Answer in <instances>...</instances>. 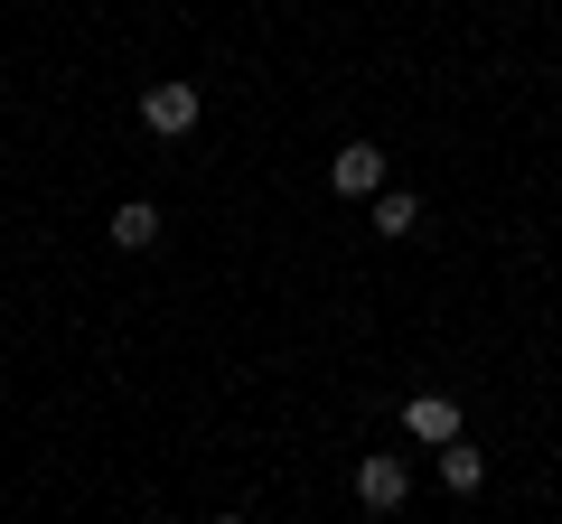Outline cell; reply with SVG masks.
I'll use <instances>...</instances> for the list:
<instances>
[{"instance_id":"277c9868","label":"cell","mask_w":562,"mask_h":524,"mask_svg":"<svg viewBox=\"0 0 562 524\" xmlns=\"http://www.w3.org/2000/svg\"><path fill=\"white\" fill-rule=\"evenodd\" d=\"M403 422H413V441H460V403H450V394H413V403H403Z\"/></svg>"},{"instance_id":"5b68a950","label":"cell","mask_w":562,"mask_h":524,"mask_svg":"<svg viewBox=\"0 0 562 524\" xmlns=\"http://www.w3.org/2000/svg\"><path fill=\"white\" fill-rule=\"evenodd\" d=\"M113 243H122V253H150V243H160V206H150V197L113 206Z\"/></svg>"},{"instance_id":"7a4b0ae2","label":"cell","mask_w":562,"mask_h":524,"mask_svg":"<svg viewBox=\"0 0 562 524\" xmlns=\"http://www.w3.org/2000/svg\"><path fill=\"white\" fill-rule=\"evenodd\" d=\"M403 497H413V468L403 459H357V505L366 515H394Z\"/></svg>"},{"instance_id":"6da1fadb","label":"cell","mask_w":562,"mask_h":524,"mask_svg":"<svg viewBox=\"0 0 562 524\" xmlns=\"http://www.w3.org/2000/svg\"><path fill=\"white\" fill-rule=\"evenodd\" d=\"M198 84H140V122L160 132V141H179V132H198Z\"/></svg>"},{"instance_id":"3957f363","label":"cell","mask_w":562,"mask_h":524,"mask_svg":"<svg viewBox=\"0 0 562 524\" xmlns=\"http://www.w3.org/2000/svg\"><path fill=\"white\" fill-rule=\"evenodd\" d=\"M328 187H338V197H375V187H384V150L375 141H347L338 160H328Z\"/></svg>"},{"instance_id":"52a82bcc","label":"cell","mask_w":562,"mask_h":524,"mask_svg":"<svg viewBox=\"0 0 562 524\" xmlns=\"http://www.w3.org/2000/svg\"><path fill=\"white\" fill-rule=\"evenodd\" d=\"M422 225V197L413 187H375V235H413Z\"/></svg>"},{"instance_id":"8992f818","label":"cell","mask_w":562,"mask_h":524,"mask_svg":"<svg viewBox=\"0 0 562 524\" xmlns=\"http://www.w3.org/2000/svg\"><path fill=\"white\" fill-rule=\"evenodd\" d=\"M441 487H450V497H479V487H487V459H479L469 441H441Z\"/></svg>"}]
</instances>
